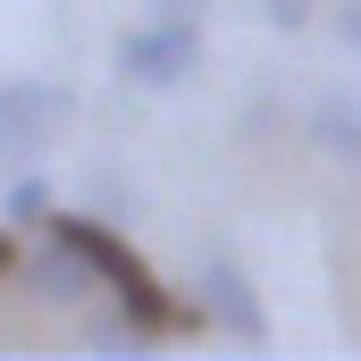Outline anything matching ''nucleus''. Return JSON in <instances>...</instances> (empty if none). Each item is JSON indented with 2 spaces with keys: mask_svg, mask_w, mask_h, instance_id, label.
<instances>
[{
  "mask_svg": "<svg viewBox=\"0 0 361 361\" xmlns=\"http://www.w3.org/2000/svg\"><path fill=\"white\" fill-rule=\"evenodd\" d=\"M202 311L235 336V345H269V311H261V286L244 277L235 252H210L202 261Z\"/></svg>",
  "mask_w": 361,
  "mask_h": 361,
  "instance_id": "nucleus-4",
  "label": "nucleus"
},
{
  "mask_svg": "<svg viewBox=\"0 0 361 361\" xmlns=\"http://www.w3.org/2000/svg\"><path fill=\"white\" fill-rule=\"evenodd\" d=\"M336 42L361 59V0H336Z\"/></svg>",
  "mask_w": 361,
  "mask_h": 361,
  "instance_id": "nucleus-9",
  "label": "nucleus"
},
{
  "mask_svg": "<svg viewBox=\"0 0 361 361\" xmlns=\"http://www.w3.org/2000/svg\"><path fill=\"white\" fill-rule=\"evenodd\" d=\"M143 8H152V17H185V25L210 17V0H143Z\"/></svg>",
  "mask_w": 361,
  "mask_h": 361,
  "instance_id": "nucleus-10",
  "label": "nucleus"
},
{
  "mask_svg": "<svg viewBox=\"0 0 361 361\" xmlns=\"http://www.w3.org/2000/svg\"><path fill=\"white\" fill-rule=\"evenodd\" d=\"M17 269V235H8V227H0V277Z\"/></svg>",
  "mask_w": 361,
  "mask_h": 361,
  "instance_id": "nucleus-11",
  "label": "nucleus"
},
{
  "mask_svg": "<svg viewBox=\"0 0 361 361\" xmlns=\"http://www.w3.org/2000/svg\"><path fill=\"white\" fill-rule=\"evenodd\" d=\"M17 277H25V286H34L42 302H92V294H101V277H92L85 261L68 252V244H51V252H34V261H17Z\"/></svg>",
  "mask_w": 361,
  "mask_h": 361,
  "instance_id": "nucleus-5",
  "label": "nucleus"
},
{
  "mask_svg": "<svg viewBox=\"0 0 361 361\" xmlns=\"http://www.w3.org/2000/svg\"><path fill=\"white\" fill-rule=\"evenodd\" d=\"M311 143H319L328 160L361 169V101L353 92H319V101H311Z\"/></svg>",
  "mask_w": 361,
  "mask_h": 361,
  "instance_id": "nucleus-6",
  "label": "nucleus"
},
{
  "mask_svg": "<svg viewBox=\"0 0 361 361\" xmlns=\"http://www.w3.org/2000/svg\"><path fill=\"white\" fill-rule=\"evenodd\" d=\"M261 8H269V25H277V34H302V25L319 17V0H261Z\"/></svg>",
  "mask_w": 361,
  "mask_h": 361,
  "instance_id": "nucleus-8",
  "label": "nucleus"
},
{
  "mask_svg": "<svg viewBox=\"0 0 361 361\" xmlns=\"http://www.w3.org/2000/svg\"><path fill=\"white\" fill-rule=\"evenodd\" d=\"M193 68H202V25H185V17H152V25L118 34V76L135 92H177Z\"/></svg>",
  "mask_w": 361,
  "mask_h": 361,
  "instance_id": "nucleus-2",
  "label": "nucleus"
},
{
  "mask_svg": "<svg viewBox=\"0 0 361 361\" xmlns=\"http://www.w3.org/2000/svg\"><path fill=\"white\" fill-rule=\"evenodd\" d=\"M68 126V92L42 85V76H17L0 85V169H34Z\"/></svg>",
  "mask_w": 361,
  "mask_h": 361,
  "instance_id": "nucleus-3",
  "label": "nucleus"
},
{
  "mask_svg": "<svg viewBox=\"0 0 361 361\" xmlns=\"http://www.w3.org/2000/svg\"><path fill=\"white\" fill-rule=\"evenodd\" d=\"M34 219H51V185H42V177H17V185H8V227H34Z\"/></svg>",
  "mask_w": 361,
  "mask_h": 361,
  "instance_id": "nucleus-7",
  "label": "nucleus"
},
{
  "mask_svg": "<svg viewBox=\"0 0 361 361\" xmlns=\"http://www.w3.org/2000/svg\"><path fill=\"white\" fill-rule=\"evenodd\" d=\"M51 244H68V252H76L92 277H101V294H109L126 319H143L152 336L185 319V302L160 286V277H152V261H143V252H135L118 227H101V219H85V210H51Z\"/></svg>",
  "mask_w": 361,
  "mask_h": 361,
  "instance_id": "nucleus-1",
  "label": "nucleus"
}]
</instances>
